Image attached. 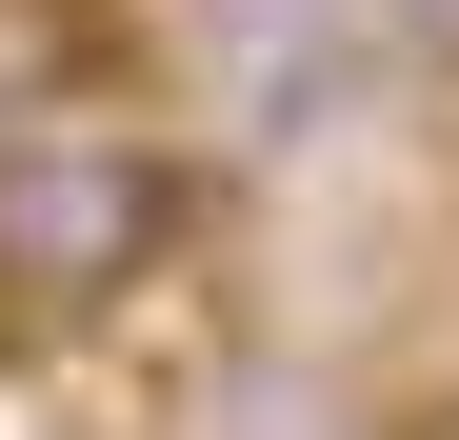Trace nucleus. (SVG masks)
<instances>
[{"mask_svg": "<svg viewBox=\"0 0 459 440\" xmlns=\"http://www.w3.org/2000/svg\"><path fill=\"white\" fill-rule=\"evenodd\" d=\"M180 241H200L180 140H140L100 101L0 120V340H100L140 280H180Z\"/></svg>", "mask_w": 459, "mask_h": 440, "instance_id": "obj_1", "label": "nucleus"}, {"mask_svg": "<svg viewBox=\"0 0 459 440\" xmlns=\"http://www.w3.org/2000/svg\"><path fill=\"white\" fill-rule=\"evenodd\" d=\"M140 21L120 0H0V120H60V101H120Z\"/></svg>", "mask_w": 459, "mask_h": 440, "instance_id": "obj_2", "label": "nucleus"}, {"mask_svg": "<svg viewBox=\"0 0 459 440\" xmlns=\"http://www.w3.org/2000/svg\"><path fill=\"white\" fill-rule=\"evenodd\" d=\"M379 40H400V60H439V81H459V0H379Z\"/></svg>", "mask_w": 459, "mask_h": 440, "instance_id": "obj_3", "label": "nucleus"}]
</instances>
